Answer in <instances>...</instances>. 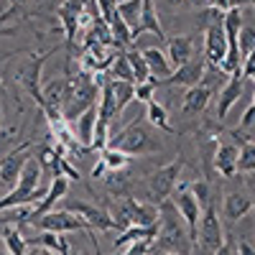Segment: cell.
<instances>
[{
    "instance_id": "20",
    "label": "cell",
    "mask_w": 255,
    "mask_h": 255,
    "mask_svg": "<svg viewBox=\"0 0 255 255\" xmlns=\"http://www.w3.org/2000/svg\"><path fill=\"white\" fill-rule=\"evenodd\" d=\"M145 120H148V125H153L161 133H174V125H171V120H168V113L158 100L145 102Z\"/></svg>"
},
{
    "instance_id": "34",
    "label": "cell",
    "mask_w": 255,
    "mask_h": 255,
    "mask_svg": "<svg viewBox=\"0 0 255 255\" xmlns=\"http://www.w3.org/2000/svg\"><path fill=\"white\" fill-rule=\"evenodd\" d=\"M189 191L194 194V199L199 202V207L204 209L209 202H212V189H209V181H204V179H199V181H194L189 186Z\"/></svg>"
},
{
    "instance_id": "6",
    "label": "cell",
    "mask_w": 255,
    "mask_h": 255,
    "mask_svg": "<svg viewBox=\"0 0 255 255\" xmlns=\"http://www.w3.org/2000/svg\"><path fill=\"white\" fill-rule=\"evenodd\" d=\"M41 232H54V235H67V232H79V230H87L77 215H72L69 209H51L46 212L41 220L33 222ZM90 232V230H87Z\"/></svg>"
},
{
    "instance_id": "52",
    "label": "cell",
    "mask_w": 255,
    "mask_h": 255,
    "mask_svg": "<svg viewBox=\"0 0 255 255\" xmlns=\"http://www.w3.org/2000/svg\"><path fill=\"white\" fill-rule=\"evenodd\" d=\"M250 3H253V8H255V0H250Z\"/></svg>"
},
{
    "instance_id": "37",
    "label": "cell",
    "mask_w": 255,
    "mask_h": 255,
    "mask_svg": "<svg viewBox=\"0 0 255 255\" xmlns=\"http://www.w3.org/2000/svg\"><path fill=\"white\" fill-rule=\"evenodd\" d=\"M240 72H243V79H250V77L255 74V51L243 59V69H240Z\"/></svg>"
},
{
    "instance_id": "25",
    "label": "cell",
    "mask_w": 255,
    "mask_h": 255,
    "mask_svg": "<svg viewBox=\"0 0 255 255\" xmlns=\"http://www.w3.org/2000/svg\"><path fill=\"white\" fill-rule=\"evenodd\" d=\"M100 161L105 163L108 171H128V166H130V156H125L123 151H115V148H102Z\"/></svg>"
},
{
    "instance_id": "27",
    "label": "cell",
    "mask_w": 255,
    "mask_h": 255,
    "mask_svg": "<svg viewBox=\"0 0 255 255\" xmlns=\"http://www.w3.org/2000/svg\"><path fill=\"white\" fill-rule=\"evenodd\" d=\"M125 56H128V61H130V69H133V84H143V82L151 79L148 67H145V61H143V54L138 49H128Z\"/></svg>"
},
{
    "instance_id": "35",
    "label": "cell",
    "mask_w": 255,
    "mask_h": 255,
    "mask_svg": "<svg viewBox=\"0 0 255 255\" xmlns=\"http://www.w3.org/2000/svg\"><path fill=\"white\" fill-rule=\"evenodd\" d=\"M156 87H158L156 79H148L143 84H135V100L138 102H151L153 95H156Z\"/></svg>"
},
{
    "instance_id": "48",
    "label": "cell",
    "mask_w": 255,
    "mask_h": 255,
    "mask_svg": "<svg viewBox=\"0 0 255 255\" xmlns=\"http://www.w3.org/2000/svg\"><path fill=\"white\" fill-rule=\"evenodd\" d=\"M3 92H5V90H3V82H0V95H3Z\"/></svg>"
},
{
    "instance_id": "2",
    "label": "cell",
    "mask_w": 255,
    "mask_h": 255,
    "mask_svg": "<svg viewBox=\"0 0 255 255\" xmlns=\"http://www.w3.org/2000/svg\"><path fill=\"white\" fill-rule=\"evenodd\" d=\"M108 148L123 151L125 156H145V153H156L161 151V143L153 138L151 128L140 120H133L130 125H125L123 130L113 133L108 140Z\"/></svg>"
},
{
    "instance_id": "55",
    "label": "cell",
    "mask_w": 255,
    "mask_h": 255,
    "mask_svg": "<svg viewBox=\"0 0 255 255\" xmlns=\"http://www.w3.org/2000/svg\"><path fill=\"white\" fill-rule=\"evenodd\" d=\"M59 3H64V0H59Z\"/></svg>"
},
{
    "instance_id": "21",
    "label": "cell",
    "mask_w": 255,
    "mask_h": 255,
    "mask_svg": "<svg viewBox=\"0 0 255 255\" xmlns=\"http://www.w3.org/2000/svg\"><path fill=\"white\" fill-rule=\"evenodd\" d=\"M156 225H158V207H156V204H148V202H138V199H135L130 227H156Z\"/></svg>"
},
{
    "instance_id": "15",
    "label": "cell",
    "mask_w": 255,
    "mask_h": 255,
    "mask_svg": "<svg viewBox=\"0 0 255 255\" xmlns=\"http://www.w3.org/2000/svg\"><path fill=\"white\" fill-rule=\"evenodd\" d=\"M238 158H240V148L235 143H220L215 151V168L225 179H232L238 176Z\"/></svg>"
},
{
    "instance_id": "10",
    "label": "cell",
    "mask_w": 255,
    "mask_h": 255,
    "mask_svg": "<svg viewBox=\"0 0 255 255\" xmlns=\"http://www.w3.org/2000/svg\"><path fill=\"white\" fill-rule=\"evenodd\" d=\"M243 87H245V79H243V72L238 69L235 74H230L225 87L217 92V120L222 123L227 118V113L232 110V105H235L243 95Z\"/></svg>"
},
{
    "instance_id": "14",
    "label": "cell",
    "mask_w": 255,
    "mask_h": 255,
    "mask_svg": "<svg viewBox=\"0 0 255 255\" xmlns=\"http://www.w3.org/2000/svg\"><path fill=\"white\" fill-rule=\"evenodd\" d=\"M143 54V61H145V67H148V74H151V79H156L158 84L166 82L168 77H171L174 67L168 64V56L166 51H161L158 46H148L140 51Z\"/></svg>"
},
{
    "instance_id": "45",
    "label": "cell",
    "mask_w": 255,
    "mask_h": 255,
    "mask_svg": "<svg viewBox=\"0 0 255 255\" xmlns=\"http://www.w3.org/2000/svg\"><path fill=\"white\" fill-rule=\"evenodd\" d=\"M235 5H240V0H230V8H235Z\"/></svg>"
},
{
    "instance_id": "42",
    "label": "cell",
    "mask_w": 255,
    "mask_h": 255,
    "mask_svg": "<svg viewBox=\"0 0 255 255\" xmlns=\"http://www.w3.org/2000/svg\"><path fill=\"white\" fill-rule=\"evenodd\" d=\"M28 255H59V253H54V250H49V248L36 245V248H31V250H28Z\"/></svg>"
},
{
    "instance_id": "19",
    "label": "cell",
    "mask_w": 255,
    "mask_h": 255,
    "mask_svg": "<svg viewBox=\"0 0 255 255\" xmlns=\"http://www.w3.org/2000/svg\"><path fill=\"white\" fill-rule=\"evenodd\" d=\"M225 217L230 222H238V220H245L250 212H253V199L248 194H240V191H232V194L225 197Z\"/></svg>"
},
{
    "instance_id": "46",
    "label": "cell",
    "mask_w": 255,
    "mask_h": 255,
    "mask_svg": "<svg viewBox=\"0 0 255 255\" xmlns=\"http://www.w3.org/2000/svg\"><path fill=\"white\" fill-rule=\"evenodd\" d=\"M151 255H174V253H151Z\"/></svg>"
},
{
    "instance_id": "23",
    "label": "cell",
    "mask_w": 255,
    "mask_h": 255,
    "mask_svg": "<svg viewBox=\"0 0 255 255\" xmlns=\"http://www.w3.org/2000/svg\"><path fill=\"white\" fill-rule=\"evenodd\" d=\"M115 10L133 31L138 26V20H140V13H143V0H118Z\"/></svg>"
},
{
    "instance_id": "33",
    "label": "cell",
    "mask_w": 255,
    "mask_h": 255,
    "mask_svg": "<svg viewBox=\"0 0 255 255\" xmlns=\"http://www.w3.org/2000/svg\"><path fill=\"white\" fill-rule=\"evenodd\" d=\"M238 49H240V56H243V59L255 51V28H250V26H243V28H240Z\"/></svg>"
},
{
    "instance_id": "12",
    "label": "cell",
    "mask_w": 255,
    "mask_h": 255,
    "mask_svg": "<svg viewBox=\"0 0 255 255\" xmlns=\"http://www.w3.org/2000/svg\"><path fill=\"white\" fill-rule=\"evenodd\" d=\"M67 191H69V179H64V176L54 179V181L49 184V189H46L44 199H41V202L31 209V220H28V222H36V220L44 217L46 212H51L56 202H61L64 197H67Z\"/></svg>"
},
{
    "instance_id": "36",
    "label": "cell",
    "mask_w": 255,
    "mask_h": 255,
    "mask_svg": "<svg viewBox=\"0 0 255 255\" xmlns=\"http://www.w3.org/2000/svg\"><path fill=\"white\" fill-rule=\"evenodd\" d=\"M95 5L100 10V18L102 20H110L113 13H115V5H118V0H95Z\"/></svg>"
},
{
    "instance_id": "31",
    "label": "cell",
    "mask_w": 255,
    "mask_h": 255,
    "mask_svg": "<svg viewBox=\"0 0 255 255\" xmlns=\"http://www.w3.org/2000/svg\"><path fill=\"white\" fill-rule=\"evenodd\" d=\"M102 181H105V186H108L110 194H118V199L125 197V186L130 184V181H128V174H125V171H108V176H105Z\"/></svg>"
},
{
    "instance_id": "28",
    "label": "cell",
    "mask_w": 255,
    "mask_h": 255,
    "mask_svg": "<svg viewBox=\"0 0 255 255\" xmlns=\"http://www.w3.org/2000/svg\"><path fill=\"white\" fill-rule=\"evenodd\" d=\"M238 174H255V140H243L240 143Z\"/></svg>"
},
{
    "instance_id": "49",
    "label": "cell",
    "mask_w": 255,
    "mask_h": 255,
    "mask_svg": "<svg viewBox=\"0 0 255 255\" xmlns=\"http://www.w3.org/2000/svg\"><path fill=\"white\" fill-rule=\"evenodd\" d=\"M250 105H253V108H255V92H253V102H250Z\"/></svg>"
},
{
    "instance_id": "39",
    "label": "cell",
    "mask_w": 255,
    "mask_h": 255,
    "mask_svg": "<svg viewBox=\"0 0 255 255\" xmlns=\"http://www.w3.org/2000/svg\"><path fill=\"white\" fill-rule=\"evenodd\" d=\"M235 253H238V255H255V245L248 243V240H240V243L235 245Z\"/></svg>"
},
{
    "instance_id": "43",
    "label": "cell",
    "mask_w": 255,
    "mask_h": 255,
    "mask_svg": "<svg viewBox=\"0 0 255 255\" xmlns=\"http://www.w3.org/2000/svg\"><path fill=\"white\" fill-rule=\"evenodd\" d=\"M163 3L168 5V8H179V5H184L186 0H163Z\"/></svg>"
},
{
    "instance_id": "24",
    "label": "cell",
    "mask_w": 255,
    "mask_h": 255,
    "mask_svg": "<svg viewBox=\"0 0 255 255\" xmlns=\"http://www.w3.org/2000/svg\"><path fill=\"white\" fill-rule=\"evenodd\" d=\"M3 240H5V250H8V255H28V243H26V238L20 235V230L18 227H13V225H8L5 230H3Z\"/></svg>"
},
{
    "instance_id": "5",
    "label": "cell",
    "mask_w": 255,
    "mask_h": 255,
    "mask_svg": "<svg viewBox=\"0 0 255 255\" xmlns=\"http://www.w3.org/2000/svg\"><path fill=\"white\" fill-rule=\"evenodd\" d=\"M31 148H33V140H23L20 145L10 148L5 153V158H0V189H13L20 171H23L26 161L31 158Z\"/></svg>"
},
{
    "instance_id": "38",
    "label": "cell",
    "mask_w": 255,
    "mask_h": 255,
    "mask_svg": "<svg viewBox=\"0 0 255 255\" xmlns=\"http://www.w3.org/2000/svg\"><path fill=\"white\" fill-rule=\"evenodd\" d=\"M255 125V108L253 105H248V110L243 113V120H240V128H250Z\"/></svg>"
},
{
    "instance_id": "47",
    "label": "cell",
    "mask_w": 255,
    "mask_h": 255,
    "mask_svg": "<svg viewBox=\"0 0 255 255\" xmlns=\"http://www.w3.org/2000/svg\"><path fill=\"white\" fill-rule=\"evenodd\" d=\"M69 255H84V253H79V250H77V253H72V250H69Z\"/></svg>"
},
{
    "instance_id": "1",
    "label": "cell",
    "mask_w": 255,
    "mask_h": 255,
    "mask_svg": "<svg viewBox=\"0 0 255 255\" xmlns=\"http://www.w3.org/2000/svg\"><path fill=\"white\" fill-rule=\"evenodd\" d=\"M194 243H191L186 225L181 222L179 212L171 199L158 204V232L153 240V253H174V255H191Z\"/></svg>"
},
{
    "instance_id": "32",
    "label": "cell",
    "mask_w": 255,
    "mask_h": 255,
    "mask_svg": "<svg viewBox=\"0 0 255 255\" xmlns=\"http://www.w3.org/2000/svg\"><path fill=\"white\" fill-rule=\"evenodd\" d=\"M222 20H225V10H220V8H212V5H207V8H202V13H199V26L207 31V28H215V26H222Z\"/></svg>"
},
{
    "instance_id": "22",
    "label": "cell",
    "mask_w": 255,
    "mask_h": 255,
    "mask_svg": "<svg viewBox=\"0 0 255 255\" xmlns=\"http://www.w3.org/2000/svg\"><path fill=\"white\" fill-rule=\"evenodd\" d=\"M113 97H115V118H120V113L128 108V105L135 102V84L113 79Z\"/></svg>"
},
{
    "instance_id": "9",
    "label": "cell",
    "mask_w": 255,
    "mask_h": 255,
    "mask_svg": "<svg viewBox=\"0 0 255 255\" xmlns=\"http://www.w3.org/2000/svg\"><path fill=\"white\" fill-rule=\"evenodd\" d=\"M204 69H207V61L204 56H194V59H189L186 64H181L179 69L171 72V77L166 79V84H176V87H197V84L202 82L204 77Z\"/></svg>"
},
{
    "instance_id": "41",
    "label": "cell",
    "mask_w": 255,
    "mask_h": 255,
    "mask_svg": "<svg viewBox=\"0 0 255 255\" xmlns=\"http://www.w3.org/2000/svg\"><path fill=\"white\" fill-rule=\"evenodd\" d=\"M105 174H108V168H105L102 161H97V166L92 168V179H105Z\"/></svg>"
},
{
    "instance_id": "54",
    "label": "cell",
    "mask_w": 255,
    "mask_h": 255,
    "mask_svg": "<svg viewBox=\"0 0 255 255\" xmlns=\"http://www.w3.org/2000/svg\"><path fill=\"white\" fill-rule=\"evenodd\" d=\"M253 209H255V202H253Z\"/></svg>"
},
{
    "instance_id": "8",
    "label": "cell",
    "mask_w": 255,
    "mask_h": 255,
    "mask_svg": "<svg viewBox=\"0 0 255 255\" xmlns=\"http://www.w3.org/2000/svg\"><path fill=\"white\" fill-rule=\"evenodd\" d=\"M84 10V0H64L56 8V15L64 26V36H67V46H74V38L79 36V15Z\"/></svg>"
},
{
    "instance_id": "30",
    "label": "cell",
    "mask_w": 255,
    "mask_h": 255,
    "mask_svg": "<svg viewBox=\"0 0 255 255\" xmlns=\"http://www.w3.org/2000/svg\"><path fill=\"white\" fill-rule=\"evenodd\" d=\"M36 245L49 248V250H54V253H59V255L69 250V240L64 238V235H54V232H41V235L36 238Z\"/></svg>"
},
{
    "instance_id": "16",
    "label": "cell",
    "mask_w": 255,
    "mask_h": 255,
    "mask_svg": "<svg viewBox=\"0 0 255 255\" xmlns=\"http://www.w3.org/2000/svg\"><path fill=\"white\" fill-rule=\"evenodd\" d=\"M166 56H168V64L174 69H179L189 59H194V41H191V36H186V33L174 36L166 46Z\"/></svg>"
},
{
    "instance_id": "18",
    "label": "cell",
    "mask_w": 255,
    "mask_h": 255,
    "mask_svg": "<svg viewBox=\"0 0 255 255\" xmlns=\"http://www.w3.org/2000/svg\"><path fill=\"white\" fill-rule=\"evenodd\" d=\"M212 100V92L204 87V84H197V87H189L184 100H181V113L184 115H202L207 110V105Z\"/></svg>"
},
{
    "instance_id": "13",
    "label": "cell",
    "mask_w": 255,
    "mask_h": 255,
    "mask_svg": "<svg viewBox=\"0 0 255 255\" xmlns=\"http://www.w3.org/2000/svg\"><path fill=\"white\" fill-rule=\"evenodd\" d=\"M143 33H153L158 41H163V26L158 20V13H156V0H143V13H140V20L138 26L133 28V41H138Z\"/></svg>"
},
{
    "instance_id": "17",
    "label": "cell",
    "mask_w": 255,
    "mask_h": 255,
    "mask_svg": "<svg viewBox=\"0 0 255 255\" xmlns=\"http://www.w3.org/2000/svg\"><path fill=\"white\" fill-rule=\"evenodd\" d=\"M74 128V135H77V143L82 145V148H87V151H92V138H95V125H97V105H92L90 110H84L74 123H72Z\"/></svg>"
},
{
    "instance_id": "3",
    "label": "cell",
    "mask_w": 255,
    "mask_h": 255,
    "mask_svg": "<svg viewBox=\"0 0 255 255\" xmlns=\"http://www.w3.org/2000/svg\"><path fill=\"white\" fill-rule=\"evenodd\" d=\"M181 168H184V161L176 158L171 163H166L156 171H151L145 179H143V202L148 204H163L168 197L174 194V189L181 179Z\"/></svg>"
},
{
    "instance_id": "44",
    "label": "cell",
    "mask_w": 255,
    "mask_h": 255,
    "mask_svg": "<svg viewBox=\"0 0 255 255\" xmlns=\"http://www.w3.org/2000/svg\"><path fill=\"white\" fill-rule=\"evenodd\" d=\"M186 3H189V0H186ZM191 3H194V5H204V8H207V5H209V0H191Z\"/></svg>"
},
{
    "instance_id": "40",
    "label": "cell",
    "mask_w": 255,
    "mask_h": 255,
    "mask_svg": "<svg viewBox=\"0 0 255 255\" xmlns=\"http://www.w3.org/2000/svg\"><path fill=\"white\" fill-rule=\"evenodd\" d=\"M212 255H235V245H232V240L225 238V243H222L215 253H212Z\"/></svg>"
},
{
    "instance_id": "26",
    "label": "cell",
    "mask_w": 255,
    "mask_h": 255,
    "mask_svg": "<svg viewBox=\"0 0 255 255\" xmlns=\"http://www.w3.org/2000/svg\"><path fill=\"white\" fill-rule=\"evenodd\" d=\"M108 77L115 79V82H130L133 84V69H130V61H128L125 51H118L115 61L110 64V74Z\"/></svg>"
},
{
    "instance_id": "11",
    "label": "cell",
    "mask_w": 255,
    "mask_h": 255,
    "mask_svg": "<svg viewBox=\"0 0 255 255\" xmlns=\"http://www.w3.org/2000/svg\"><path fill=\"white\" fill-rule=\"evenodd\" d=\"M204 61L207 67H222V59L227 54V38H225V31L222 26H215V28H207L204 31Z\"/></svg>"
},
{
    "instance_id": "50",
    "label": "cell",
    "mask_w": 255,
    "mask_h": 255,
    "mask_svg": "<svg viewBox=\"0 0 255 255\" xmlns=\"http://www.w3.org/2000/svg\"><path fill=\"white\" fill-rule=\"evenodd\" d=\"M0 123H3V108H0Z\"/></svg>"
},
{
    "instance_id": "7",
    "label": "cell",
    "mask_w": 255,
    "mask_h": 255,
    "mask_svg": "<svg viewBox=\"0 0 255 255\" xmlns=\"http://www.w3.org/2000/svg\"><path fill=\"white\" fill-rule=\"evenodd\" d=\"M72 215H77L84 225H87L90 232L100 230V232H108V230H118L115 222L110 220L108 215V209H102V207H95V204H87V202H72L67 207Z\"/></svg>"
},
{
    "instance_id": "51",
    "label": "cell",
    "mask_w": 255,
    "mask_h": 255,
    "mask_svg": "<svg viewBox=\"0 0 255 255\" xmlns=\"http://www.w3.org/2000/svg\"><path fill=\"white\" fill-rule=\"evenodd\" d=\"M69 250H72V248H69ZM69 250H67V253H61V255H69Z\"/></svg>"
},
{
    "instance_id": "53",
    "label": "cell",
    "mask_w": 255,
    "mask_h": 255,
    "mask_svg": "<svg viewBox=\"0 0 255 255\" xmlns=\"http://www.w3.org/2000/svg\"><path fill=\"white\" fill-rule=\"evenodd\" d=\"M250 79H253V82H255V74H253V77H250Z\"/></svg>"
},
{
    "instance_id": "29",
    "label": "cell",
    "mask_w": 255,
    "mask_h": 255,
    "mask_svg": "<svg viewBox=\"0 0 255 255\" xmlns=\"http://www.w3.org/2000/svg\"><path fill=\"white\" fill-rule=\"evenodd\" d=\"M227 77H230V74H225V72H222V69H217V67H207V69H204V77H202V82H199V84H204V87L212 92V97H215V95L225 87Z\"/></svg>"
},
{
    "instance_id": "4",
    "label": "cell",
    "mask_w": 255,
    "mask_h": 255,
    "mask_svg": "<svg viewBox=\"0 0 255 255\" xmlns=\"http://www.w3.org/2000/svg\"><path fill=\"white\" fill-rule=\"evenodd\" d=\"M197 243H199L207 253H215V250L225 243V232H222V222H220V215H217L215 199H212V202L202 209L199 230H197Z\"/></svg>"
}]
</instances>
